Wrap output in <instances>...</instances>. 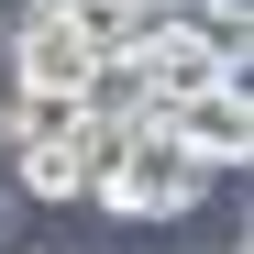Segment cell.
Masks as SVG:
<instances>
[{
  "instance_id": "6da1fadb",
  "label": "cell",
  "mask_w": 254,
  "mask_h": 254,
  "mask_svg": "<svg viewBox=\"0 0 254 254\" xmlns=\"http://www.w3.org/2000/svg\"><path fill=\"white\" fill-rule=\"evenodd\" d=\"M111 155H122V133H100L77 100H22L11 111V177L33 199H89L111 177Z\"/></svg>"
},
{
  "instance_id": "7a4b0ae2",
  "label": "cell",
  "mask_w": 254,
  "mask_h": 254,
  "mask_svg": "<svg viewBox=\"0 0 254 254\" xmlns=\"http://www.w3.org/2000/svg\"><path fill=\"white\" fill-rule=\"evenodd\" d=\"M199 188H210V166H199L177 133H122L111 177H100L89 199L122 210V221H177V210H199Z\"/></svg>"
},
{
  "instance_id": "3957f363",
  "label": "cell",
  "mask_w": 254,
  "mask_h": 254,
  "mask_svg": "<svg viewBox=\"0 0 254 254\" xmlns=\"http://www.w3.org/2000/svg\"><path fill=\"white\" fill-rule=\"evenodd\" d=\"M89 45H77V22L66 11H45V0H33V11L11 22V100H77L89 89Z\"/></svg>"
},
{
  "instance_id": "277c9868",
  "label": "cell",
  "mask_w": 254,
  "mask_h": 254,
  "mask_svg": "<svg viewBox=\"0 0 254 254\" xmlns=\"http://www.w3.org/2000/svg\"><path fill=\"white\" fill-rule=\"evenodd\" d=\"M155 133H177V144L210 166V177H221V166H243V155H254V100H243V89H199V100H166V122H155Z\"/></svg>"
},
{
  "instance_id": "5b68a950",
  "label": "cell",
  "mask_w": 254,
  "mask_h": 254,
  "mask_svg": "<svg viewBox=\"0 0 254 254\" xmlns=\"http://www.w3.org/2000/svg\"><path fill=\"white\" fill-rule=\"evenodd\" d=\"M133 77H144L155 100H199V89H243V77H232L221 56H210L199 33H177V22H166V33H144V45H133Z\"/></svg>"
},
{
  "instance_id": "8992f818",
  "label": "cell",
  "mask_w": 254,
  "mask_h": 254,
  "mask_svg": "<svg viewBox=\"0 0 254 254\" xmlns=\"http://www.w3.org/2000/svg\"><path fill=\"white\" fill-rule=\"evenodd\" d=\"M45 11H66L89 56H133L144 33H166V22H177V0H45Z\"/></svg>"
},
{
  "instance_id": "52a82bcc",
  "label": "cell",
  "mask_w": 254,
  "mask_h": 254,
  "mask_svg": "<svg viewBox=\"0 0 254 254\" xmlns=\"http://www.w3.org/2000/svg\"><path fill=\"white\" fill-rule=\"evenodd\" d=\"M177 33H199V45L221 56L232 77H243V45H254V11H243V0H177Z\"/></svg>"
},
{
  "instance_id": "ba28073f",
  "label": "cell",
  "mask_w": 254,
  "mask_h": 254,
  "mask_svg": "<svg viewBox=\"0 0 254 254\" xmlns=\"http://www.w3.org/2000/svg\"><path fill=\"white\" fill-rule=\"evenodd\" d=\"M0 155H11V111H0Z\"/></svg>"
},
{
  "instance_id": "9c48e42d",
  "label": "cell",
  "mask_w": 254,
  "mask_h": 254,
  "mask_svg": "<svg viewBox=\"0 0 254 254\" xmlns=\"http://www.w3.org/2000/svg\"><path fill=\"white\" fill-rule=\"evenodd\" d=\"M232 254H243V243H232Z\"/></svg>"
}]
</instances>
